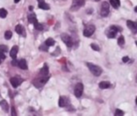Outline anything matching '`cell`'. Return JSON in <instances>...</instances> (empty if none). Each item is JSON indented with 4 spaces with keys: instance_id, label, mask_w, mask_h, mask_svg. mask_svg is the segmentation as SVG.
Here are the masks:
<instances>
[{
    "instance_id": "obj_24",
    "label": "cell",
    "mask_w": 137,
    "mask_h": 116,
    "mask_svg": "<svg viewBox=\"0 0 137 116\" xmlns=\"http://www.w3.org/2000/svg\"><path fill=\"white\" fill-rule=\"evenodd\" d=\"M34 26L37 30H42V29H43V25H42L41 23H39L38 22H35Z\"/></svg>"
},
{
    "instance_id": "obj_8",
    "label": "cell",
    "mask_w": 137,
    "mask_h": 116,
    "mask_svg": "<svg viewBox=\"0 0 137 116\" xmlns=\"http://www.w3.org/2000/svg\"><path fill=\"white\" fill-rule=\"evenodd\" d=\"M86 1L85 0H72V5H71V10H78L81 7L85 5Z\"/></svg>"
},
{
    "instance_id": "obj_23",
    "label": "cell",
    "mask_w": 137,
    "mask_h": 116,
    "mask_svg": "<svg viewBox=\"0 0 137 116\" xmlns=\"http://www.w3.org/2000/svg\"><path fill=\"white\" fill-rule=\"evenodd\" d=\"M11 37H12V33L11 31H10V30H8V31H6L5 32V39H11Z\"/></svg>"
},
{
    "instance_id": "obj_3",
    "label": "cell",
    "mask_w": 137,
    "mask_h": 116,
    "mask_svg": "<svg viewBox=\"0 0 137 116\" xmlns=\"http://www.w3.org/2000/svg\"><path fill=\"white\" fill-rule=\"evenodd\" d=\"M118 31H120V28H118V26L111 25V26L109 27L108 32L106 33V34H107V37H108L109 39H114V38H115V36H116V34H117Z\"/></svg>"
},
{
    "instance_id": "obj_26",
    "label": "cell",
    "mask_w": 137,
    "mask_h": 116,
    "mask_svg": "<svg viewBox=\"0 0 137 116\" xmlns=\"http://www.w3.org/2000/svg\"><path fill=\"white\" fill-rule=\"evenodd\" d=\"M90 47L92 48V50H94V51H96V52H99V51H100V47H99L97 44H91Z\"/></svg>"
},
{
    "instance_id": "obj_38",
    "label": "cell",
    "mask_w": 137,
    "mask_h": 116,
    "mask_svg": "<svg viewBox=\"0 0 137 116\" xmlns=\"http://www.w3.org/2000/svg\"><path fill=\"white\" fill-rule=\"evenodd\" d=\"M39 1H40V0H39Z\"/></svg>"
},
{
    "instance_id": "obj_37",
    "label": "cell",
    "mask_w": 137,
    "mask_h": 116,
    "mask_svg": "<svg viewBox=\"0 0 137 116\" xmlns=\"http://www.w3.org/2000/svg\"><path fill=\"white\" fill-rule=\"evenodd\" d=\"M96 1H100V0H96Z\"/></svg>"
},
{
    "instance_id": "obj_36",
    "label": "cell",
    "mask_w": 137,
    "mask_h": 116,
    "mask_svg": "<svg viewBox=\"0 0 137 116\" xmlns=\"http://www.w3.org/2000/svg\"><path fill=\"white\" fill-rule=\"evenodd\" d=\"M14 2H15V3H18V2H20V0H14Z\"/></svg>"
},
{
    "instance_id": "obj_6",
    "label": "cell",
    "mask_w": 137,
    "mask_h": 116,
    "mask_svg": "<svg viewBox=\"0 0 137 116\" xmlns=\"http://www.w3.org/2000/svg\"><path fill=\"white\" fill-rule=\"evenodd\" d=\"M109 12H110V10H109V4L106 2V1H104L103 2V5H102V8H101V15L103 16V17H106V16H108V14H109Z\"/></svg>"
},
{
    "instance_id": "obj_32",
    "label": "cell",
    "mask_w": 137,
    "mask_h": 116,
    "mask_svg": "<svg viewBox=\"0 0 137 116\" xmlns=\"http://www.w3.org/2000/svg\"><path fill=\"white\" fill-rule=\"evenodd\" d=\"M11 114L12 115H16V114H17L16 111H15V108H14V107H12L11 108Z\"/></svg>"
},
{
    "instance_id": "obj_15",
    "label": "cell",
    "mask_w": 137,
    "mask_h": 116,
    "mask_svg": "<svg viewBox=\"0 0 137 116\" xmlns=\"http://www.w3.org/2000/svg\"><path fill=\"white\" fill-rule=\"evenodd\" d=\"M17 53H18V47L17 46H13L10 52V55L11 57H12V59L16 58V55H17Z\"/></svg>"
},
{
    "instance_id": "obj_20",
    "label": "cell",
    "mask_w": 137,
    "mask_h": 116,
    "mask_svg": "<svg viewBox=\"0 0 137 116\" xmlns=\"http://www.w3.org/2000/svg\"><path fill=\"white\" fill-rule=\"evenodd\" d=\"M45 44L46 46H48V47H51V46H54L55 45V40L52 39V38H49V39H47L45 40Z\"/></svg>"
},
{
    "instance_id": "obj_28",
    "label": "cell",
    "mask_w": 137,
    "mask_h": 116,
    "mask_svg": "<svg viewBox=\"0 0 137 116\" xmlns=\"http://www.w3.org/2000/svg\"><path fill=\"white\" fill-rule=\"evenodd\" d=\"M40 50H41V51H43V52H47V51H48V46H46L45 44H44V45H41V46H40Z\"/></svg>"
},
{
    "instance_id": "obj_18",
    "label": "cell",
    "mask_w": 137,
    "mask_h": 116,
    "mask_svg": "<svg viewBox=\"0 0 137 116\" xmlns=\"http://www.w3.org/2000/svg\"><path fill=\"white\" fill-rule=\"evenodd\" d=\"M28 22H30V23H33L34 24L37 21V17H36V15H35L34 13H30L29 15H28Z\"/></svg>"
},
{
    "instance_id": "obj_7",
    "label": "cell",
    "mask_w": 137,
    "mask_h": 116,
    "mask_svg": "<svg viewBox=\"0 0 137 116\" xmlns=\"http://www.w3.org/2000/svg\"><path fill=\"white\" fill-rule=\"evenodd\" d=\"M83 92H84V85L83 83H77L75 85V88H74V95L76 97H81L83 95Z\"/></svg>"
},
{
    "instance_id": "obj_17",
    "label": "cell",
    "mask_w": 137,
    "mask_h": 116,
    "mask_svg": "<svg viewBox=\"0 0 137 116\" xmlns=\"http://www.w3.org/2000/svg\"><path fill=\"white\" fill-rule=\"evenodd\" d=\"M110 86H111V83H108V82H101V83H99V87H100L101 89H107V88H109Z\"/></svg>"
},
{
    "instance_id": "obj_21",
    "label": "cell",
    "mask_w": 137,
    "mask_h": 116,
    "mask_svg": "<svg viewBox=\"0 0 137 116\" xmlns=\"http://www.w3.org/2000/svg\"><path fill=\"white\" fill-rule=\"evenodd\" d=\"M8 15V11L5 9H0V17L1 18H6Z\"/></svg>"
},
{
    "instance_id": "obj_4",
    "label": "cell",
    "mask_w": 137,
    "mask_h": 116,
    "mask_svg": "<svg viewBox=\"0 0 137 116\" xmlns=\"http://www.w3.org/2000/svg\"><path fill=\"white\" fill-rule=\"evenodd\" d=\"M95 29H96V28H95V25H93V24H88V25H86V26L85 27L83 34H84V36L86 37V38L91 37L92 35L94 34V32H95Z\"/></svg>"
},
{
    "instance_id": "obj_29",
    "label": "cell",
    "mask_w": 137,
    "mask_h": 116,
    "mask_svg": "<svg viewBox=\"0 0 137 116\" xmlns=\"http://www.w3.org/2000/svg\"><path fill=\"white\" fill-rule=\"evenodd\" d=\"M110 3H111V5L114 7V9H117V8H118V6H117V4L114 2V0H110Z\"/></svg>"
},
{
    "instance_id": "obj_13",
    "label": "cell",
    "mask_w": 137,
    "mask_h": 116,
    "mask_svg": "<svg viewBox=\"0 0 137 116\" xmlns=\"http://www.w3.org/2000/svg\"><path fill=\"white\" fill-rule=\"evenodd\" d=\"M0 106H1L2 110H4L5 112H8V111H9V104H8V102H7L5 99H3V100L0 101Z\"/></svg>"
},
{
    "instance_id": "obj_10",
    "label": "cell",
    "mask_w": 137,
    "mask_h": 116,
    "mask_svg": "<svg viewBox=\"0 0 137 116\" xmlns=\"http://www.w3.org/2000/svg\"><path fill=\"white\" fill-rule=\"evenodd\" d=\"M68 99L65 96H60L59 97V101H58V105L60 108H64L68 105Z\"/></svg>"
},
{
    "instance_id": "obj_25",
    "label": "cell",
    "mask_w": 137,
    "mask_h": 116,
    "mask_svg": "<svg viewBox=\"0 0 137 116\" xmlns=\"http://www.w3.org/2000/svg\"><path fill=\"white\" fill-rule=\"evenodd\" d=\"M8 47L6 46V45H0V53H5L8 52Z\"/></svg>"
},
{
    "instance_id": "obj_34",
    "label": "cell",
    "mask_w": 137,
    "mask_h": 116,
    "mask_svg": "<svg viewBox=\"0 0 137 116\" xmlns=\"http://www.w3.org/2000/svg\"><path fill=\"white\" fill-rule=\"evenodd\" d=\"M114 2H115V3L117 4V6L119 7V5H120V1H119V0H114Z\"/></svg>"
},
{
    "instance_id": "obj_22",
    "label": "cell",
    "mask_w": 137,
    "mask_h": 116,
    "mask_svg": "<svg viewBox=\"0 0 137 116\" xmlns=\"http://www.w3.org/2000/svg\"><path fill=\"white\" fill-rule=\"evenodd\" d=\"M117 43H118L119 46H123V45L125 44V39H124L123 36H120V37H119V39H118V40H117Z\"/></svg>"
},
{
    "instance_id": "obj_2",
    "label": "cell",
    "mask_w": 137,
    "mask_h": 116,
    "mask_svg": "<svg viewBox=\"0 0 137 116\" xmlns=\"http://www.w3.org/2000/svg\"><path fill=\"white\" fill-rule=\"evenodd\" d=\"M49 79V76H40L38 78H36L33 82V84L37 87V88H40L41 86L45 84Z\"/></svg>"
},
{
    "instance_id": "obj_11",
    "label": "cell",
    "mask_w": 137,
    "mask_h": 116,
    "mask_svg": "<svg viewBox=\"0 0 137 116\" xmlns=\"http://www.w3.org/2000/svg\"><path fill=\"white\" fill-rule=\"evenodd\" d=\"M127 25L129 26V28L131 30L132 32H135L137 31V23L135 22H132V21H128L127 22Z\"/></svg>"
},
{
    "instance_id": "obj_33",
    "label": "cell",
    "mask_w": 137,
    "mask_h": 116,
    "mask_svg": "<svg viewBox=\"0 0 137 116\" xmlns=\"http://www.w3.org/2000/svg\"><path fill=\"white\" fill-rule=\"evenodd\" d=\"M12 65H13V66H17V65H18V62H17V61H16V60H15V58H14V59H13V61H12Z\"/></svg>"
},
{
    "instance_id": "obj_30",
    "label": "cell",
    "mask_w": 137,
    "mask_h": 116,
    "mask_svg": "<svg viewBox=\"0 0 137 116\" xmlns=\"http://www.w3.org/2000/svg\"><path fill=\"white\" fill-rule=\"evenodd\" d=\"M5 58H6V55H5V53H0V63H1L2 61H4V60H5Z\"/></svg>"
},
{
    "instance_id": "obj_31",
    "label": "cell",
    "mask_w": 137,
    "mask_h": 116,
    "mask_svg": "<svg viewBox=\"0 0 137 116\" xmlns=\"http://www.w3.org/2000/svg\"><path fill=\"white\" fill-rule=\"evenodd\" d=\"M129 59H130V58H129L128 56H124V57H123V59H122V61H123L124 63H127V62L129 61Z\"/></svg>"
},
{
    "instance_id": "obj_35",
    "label": "cell",
    "mask_w": 137,
    "mask_h": 116,
    "mask_svg": "<svg viewBox=\"0 0 137 116\" xmlns=\"http://www.w3.org/2000/svg\"><path fill=\"white\" fill-rule=\"evenodd\" d=\"M29 10H30V11H33V7H29Z\"/></svg>"
},
{
    "instance_id": "obj_9",
    "label": "cell",
    "mask_w": 137,
    "mask_h": 116,
    "mask_svg": "<svg viewBox=\"0 0 137 116\" xmlns=\"http://www.w3.org/2000/svg\"><path fill=\"white\" fill-rule=\"evenodd\" d=\"M22 83H23V79L20 77H13L11 79V83L14 88H17Z\"/></svg>"
},
{
    "instance_id": "obj_14",
    "label": "cell",
    "mask_w": 137,
    "mask_h": 116,
    "mask_svg": "<svg viewBox=\"0 0 137 116\" xmlns=\"http://www.w3.org/2000/svg\"><path fill=\"white\" fill-rule=\"evenodd\" d=\"M15 31L17 32L19 35H22V36H24V35H25L24 29H23V27L21 24H17V25L15 26Z\"/></svg>"
},
{
    "instance_id": "obj_5",
    "label": "cell",
    "mask_w": 137,
    "mask_h": 116,
    "mask_svg": "<svg viewBox=\"0 0 137 116\" xmlns=\"http://www.w3.org/2000/svg\"><path fill=\"white\" fill-rule=\"evenodd\" d=\"M61 39L63 40V42L65 43L66 45H67V47L68 48H70L72 45H73V41H72V39H71V37L68 35V34H62L61 35Z\"/></svg>"
},
{
    "instance_id": "obj_1",
    "label": "cell",
    "mask_w": 137,
    "mask_h": 116,
    "mask_svg": "<svg viewBox=\"0 0 137 116\" xmlns=\"http://www.w3.org/2000/svg\"><path fill=\"white\" fill-rule=\"evenodd\" d=\"M87 66H88L90 72H91L94 76H96V77L101 76L102 73H103V69H102L99 66H97V65H94V64H91V63H87Z\"/></svg>"
},
{
    "instance_id": "obj_16",
    "label": "cell",
    "mask_w": 137,
    "mask_h": 116,
    "mask_svg": "<svg viewBox=\"0 0 137 116\" xmlns=\"http://www.w3.org/2000/svg\"><path fill=\"white\" fill-rule=\"evenodd\" d=\"M18 66L22 69H27V63L24 59H21L19 62H18Z\"/></svg>"
},
{
    "instance_id": "obj_19",
    "label": "cell",
    "mask_w": 137,
    "mask_h": 116,
    "mask_svg": "<svg viewBox=\"0 0 137 116\" xmlns=\"http://www.w3.org/2000/svg\"><path fill=\"white\" fill-rule=\"evenodd\" d=\"M39 8L41 9V10H49V9H50L49 5L46 4L44 1H40V2L39 3Z\"/></svg>"
},
{
    "instance_id": "obj_12",
    "label": "cell",
    "mask_w": 137,
    "mask_h": 116,
    "mask_svg": "<svg viewBox=\"0 0 137 116\" xmlns=\"http://www.w3.org/2000/svg\"><path fill=\"white\" fill-rule=\"evenodd\" d=\"M48 74H49L48 66H47V64H44L43 67H42V68L40 69V76H48Z\"/></svg>"
},
{
    "instance_id": "obj_27",
    "label": "cell",
    "mask_w": 137,
    "mask_h": 116,
    "mask_svg": "<svg viewBox=\"0 0 137 116\" xmlns=\"http://www.w3.org/2000/svg\"><path fill=\"white\" fill-rule=\"evenodd\" d=\"M124 114V112L121 110H119V109H117V110H115V112H114V115H123Z\"/></svg>"
}]
</instances>
